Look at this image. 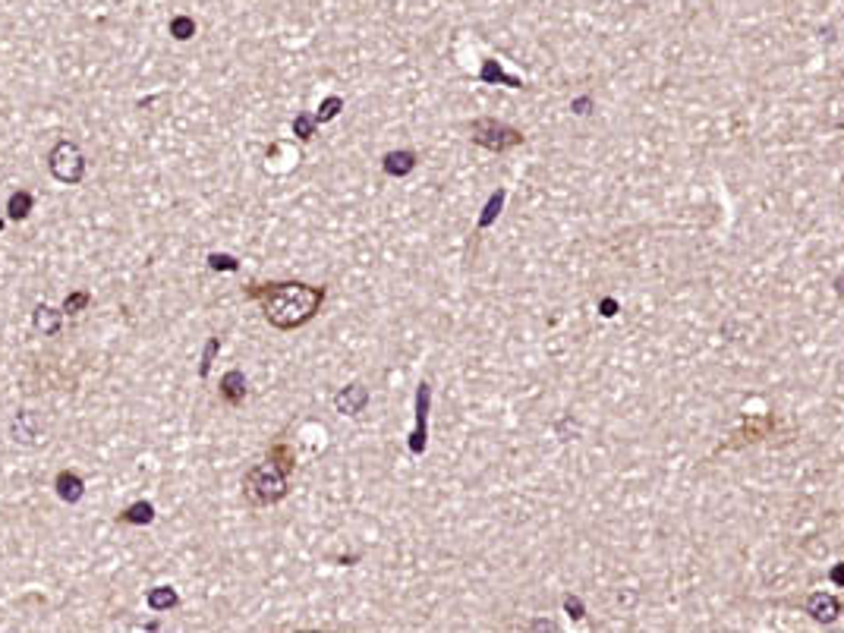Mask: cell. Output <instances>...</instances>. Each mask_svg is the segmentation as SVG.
<instances>
[{
	"instance_id": "6da1fadb",
	"label": "cell",
	"mask_w": 844,
	"mask_h": 633,
	"mask_svg": "<svg viewBox=\"0 0 844 633\" xmlns=\"http://www.w3.org/2000/svg\"><path fill=\"white\" fill-rule=\"evenodd\" d=\"M249 297L262 302V312L272 328L294 332L319 315L328 290L309 287L300 281H287V284H256V287H249Z\"/></svg>"
},
{
	"instance_id": "7a4b0ae2",
	"label": "cell",
	"mask_w": 844,
	"mask_h": 633,
	"mask_svg": "<svg viewBox=\"0 0 844 633\" xmlns=\"http://www.w3.org/2000/svg\"><path fill=\"white\" fill-rule=\"evenodd\" d=\"M287 473L274 463V460H265V463H256L246 476H243V488L246 495L256 501V505H277L284 495H287Z\"/></svg>"
},
{
	"instance_id": "3957f363",
	"label": "cell",
	"mask_w": 844,
	"mask_h": 633,
	"mask_svg": "<svg viewBox=\"0 0 844 633\" xmlns=\"http://www.w3.org/2000/svg\"><path fill=\"white\" fill-rule=\"evenodd\" d=\"M48 171L63 186H79L83 177H86V154H83V149L76 142L61 139L54 149L48 151Z\"/></svg>"
},
{
	"instance_id": "277c9868",
	"label": "cell",
	"mask_w": 844,
	"mask_h": 633,
	"mask_svg": "<svg viewBox=\"0 0 844 633\" xmlns=\"http://www.w3.org/2000/svg\"><path fill=\"white\" fill-rule=\"evenodd\" d=\"M470 133H473V142H480V146H485V149H492V151H505V149H511V146H517V142H523V136L517 133V129H511L508 123H498V121H476L473 126H470Z\"/></svg>"
},
{
	"instance_id": "5b68a950",
	"label": "cell",
	"mask_w": 844,
	"mask_h": 633,
	"mask_svg": "<svg viewBox=\"0 0 844 633\" xmlns=\"http://www.w3.org/2000/svg\"><path fill=\"white\" fill-rule=\"evenodd\" d=\"M10 438L23 448H41L48 442V425L41 420V413L35 410H20L10 422Z\"/></svg>"
},
{
	"instance_id": "8992f818",
	"label": "cell",
	"mask_w": 844,
	"mask_h": 633,
	"mask_svg": "<svg viewBox=\"0 0 844 633\" xmlns=\"http://www.w3.org/2000/svg\"><path fill=\"white\" fill-rule=\"evenodd\" d=\"M365 404H369V388L362 382H353V385L340 388L337 397H334V410L340 417H360L362 410H365Z\"/></svg>"
},
{
	"instance_id": "52a82bcc",
	"label": "cell",
	"mask_w": 844,
	"mask_h": 633,
	"mask_svg": "<svg viewBox=\"0 0 844 633\" xmlns=\"http://www.w3.org/2000/svg\"><path fill=\"white\" fill-rule=\"evenodd\" d=\"M54 492H58V498H61L63 505H79L83 495H86V483H83L79 473L61 470V473L54 476Z\"/></svg>"
},
{
	"instance_id": "ba28073f",
	"label": "cell",
	"mask_w": 844,
	"mask_h": 633,
	"mask_svg": "<svg viewBox=\"0 0 844 633\" xmlns=\"http://www.w3.org/2000/svg\"><path fill=\"white\" fill-rule=\"evenodd\" d=\"M63 325V309H54V306H48V302H41V306H35V312H32V328L38 334H45V337H54V334H61Z\"/></svg>"
},
{
	"instance_id": "9c48e42d",
	"label": "cell",
	"mask_w": 844,
	"mask_h": 633,
	"mask_svg": "<svg viewBox=\"0 0 844 633\" xmlns=\"http://www.w3.org/2000/svg\"><path fill=\"white\" fill-rule=\"evenodd\" d=\"M429 400H432V388L422 382L420 392H417V432L410 438V451L422 454L425 451V422H429Z\"/></svg>"
},
{
	"instance_id": "30bf717a",
	"label": "cell",
	"mask_w": 844,
	"mask_h": 633,
	"mask_svg": "<svg viewBox=\"0 0 844 633\" xmlns=\"http://www.w3.org/2000/svg\"><path fill=\"white\" fill-rule=\"evenodd\" d=\"M382 167H385L388 177H407L410 171H417V151H388V154L382 158Z\"/></svg>"
},
{
	"instance_id": "8fae6325",
	"label": "cell",
	"mask_w": 844,
	"mask_h": 633,
	"mask_svg": "<svg viewBox=\"0 0 844 633\" xmlns=\"http://www.w3.org/2000/svg\"><path fill=\"white\" fill-rule=\"evenodd\" d=\"M221 400H227L231 407H240L246 400V375L240 369H231L224 378H221Z\"/></svg>"
},
{
	"instance_id": "7c38bea8",
	"label": "cell",
	"mask_w": 844,
	"mask_h": 633,
	"mask_svg": "<svg viewBox=\"0 0 844 633\" xmlns=\"http://www.w3.org/2000/svg\"><path fill=\"white\" fill-rule=\"evenodd\" d=\"M146 605H149L151 611H171V608L181 605V596H177L174 586H154V589H149V596H146Z\"/></svg>"
},
{
	"instance_id": "4fadbf2b",
	"label": "cell",
	"mask_w": 844,
	"mask_h": 633,
	"mask_svg": "<svg viewBox=\"0 0 844 633\" xmlns=\"http://www.w3.org/2000/svg\"><path fill=\"white\" fill-rule=\"evenodd\" d=\"M32 206H35V199H32L29 189H16V193L7 199V218H10V221H26L32 214Z\"/></svg>"
},
{
	"instance_id": "5bb4252c",
	"label": "cell",
	"mask_w": 844,
	"mask_h": 633,
	"mask_svg": "<svg viewBox=\"0 0 844 633\" xmlns=\"http://www.w3.org/2000/svg\"><path fill=\"white\" fill-rule=\"evenodd\" d=\"M151 520H154V505L151 501H136V505H129L121 513V523H129V526H149Z\"/></svg>"
},
{
	"instance_id": "9a60e30c",
	"label": "cell",
	"mask_w": 844,
	"mask_h": 633,
	"mask_svg": "<svg viewBox=\"0 0 844 633\" xmlns=\"http://www.w3.org/2000/svg\"><path fill=\"white\" fill-rule=\"evenodd\" d=\"M347 104H344V98L340 95H332V98H325L322 104H319V111L312 114L315 117V123L322 126V123H332L334 117H340V111H344Z\"/></svg>"
},
{
	"instance_id": "2e32d148",
	"label": "cell",
	"mask_w": 844,
	"mask_h": 633,
	"mask_svg": "<svg viewBox=\"0 0 844 633\" xmlns=\"http://www.w3.org/2000/svg\"><path fill=\"white\" fill-rule=\"evenodd\" d=\"M269 460H274L287 476L297 470V457H294V448H290V445H274L272 451H269Z\"/></svg>"
},
{
	"instance_id": "e0dca14e",
	"label": "cell",
	"mask_w": 844,
	"mask_h": 633,
	"mask_svg": "<svg viewBox=\"0 0 844 633\" xmlns=\"http://www.w3.org/2000/svg\"><path fill=\"white\" fill-rule=\"evenodd\" d=\"M209 269L211 272H227V274H234V272H240V262L234 259V256H227V252H209Z\"/></svg>"
},
{
	"instance_id": "ac0fdd59",
	"label": "cell",
	"mask_w": 844,
	"mask_h": 633,
	"mask_svg": "<svg viewBox=\"0 0 844 633\" xmlns=\"http://www.w3.org/2000/svg\"><path fill=\"white\" fill-rule=\"evenodd\" d=\"M91 302L89 290H73L66 300H63V312H70V315H79V312H86Z\"/></svg>"
},
{
	"instance_id": "d6986e66",
	"label": "cell",
	"mask_w": 844,
	"mask_h": 633,
	"mask_svg": "<svg viewBox=\"0 0 844 633\" xmlns=\"http://www.w3.org/2000/svg\"><path fill=\"white\" fill-rule=\"evenodd\" d=\"M315 129H319V123H315L312 114H297V117H294V136L302 139V142H309V139L315 136Z\"/></svg>"
},
{
	"instance_id": "ffe728a7",
	"label": "cell",
	"mask_w": 844,
	"mask_h": 633,
	"mask_svg": "<svg viewBox=\"0 0 844 633\" xmlns=\"http://www.w3.org/2000/svg\"><path fill=\"white\" fill-rule=\"evenodd\" d=\"M218 353H221V337H209L206 353H202V362H199V378H209L211 365H214V360H218Z\"/></svg>"
},
{
	"instance_id": "44dd1931",
	"label": "cell",
	"mask_w": 844,
	"mask_h": 633,
	"mask_svg": "<svg viewBox=\"0 0 844 633\" xmlns=\"http://www.w3.org/2000/svg\"><path fill=\"white\" fill-rule=\"evenodd\" d=\"M171 35H174L177 41H189V38L196 35V20H193V16H174V20H171Z\"/></svg>"
},
{
	"instance_id": "7402d4cb",
	"label": "cell",
	"mask_w": 844,
	"mask_h": 633,
	"mask_svg": "<svg viewBox=\"0 0 844 633\" xmlns=\"http://www.w3.org/2000/svg\"><path fill=\"white\" fill-rule=\"evenodd\" d=\"M810 611H814V618H819V621H832V618H835V599H832V596H814Z\"/></svg>"
},
{
	"instance_id": "603a6c76",
	"label": "cell",
	"mask_w": 844,
	"mask_h": 633,
	"mask_svg": "<svg viewBox=\"0 0 844 633\" xmlns=\"http://www.w3.org/2000/svg\"><path fill=\"white\" fill-rule=\"evenodd\" d=\"M0 227H3V221H0Z\"/></svg>"
}]
</instances>
